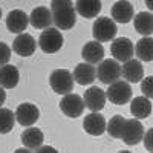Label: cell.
<instances>
[{
    "mask_svg": "<svg viewBox=\"0 0 153 153\" xmlns=\"http://www.w3.org/2000/svg\"><path fill=\"white\" fill-rule=\"evenodd\" d=\"M51 12L55 28L69 31L76 23V11L72 0H51Z\"/></svg>",
    "mask_w": 153,
    "mask_h": 153,
    "instance_id": "obj_1",
    "label": "cell"
},
{
    "mask_svg": "<svg viewBox=\"0 0 153 153\" xmlns=\"http://www.w3.org/2000/svg\"><path fill=\"white\" fill-rule=\"evenodd\" d=\"M118 32L117 28V22L113 19L109 17H98L94 22V26H92V35L97 42L100 43H106V42H112L115 35Z\"/></svg>",
    "mask_w": 153,
    "mask_h": 153,
    "instance_id": "obj_2",
    "label": "cell"
},
{
    "mask_svg": "<svg viewBox=\"0 0 153 153\" xmlns=\"http://www.w3.org/2000/svg\"><path fill=\"white\" fill-rule=\"evenodd\" d=\"M63 34L58 28H46L40 34L38 38V46L45 54H55L63 48Z\"/></svg>",
    "mask_w": 153,
    "mask_h": 153,
    "instance_id": "obj_3",
    "label": "cell"
},
{
    "mask_svg": "<svg viewBox=\"0 0 153 153\" xmlns=\"http://www.w3.org/2000/svg\"><path fill=\"white\" fill-rule=\"evenodd\" d=\"M107 100L113 104L123 106L126 103H129L132 100V86L129 84V81H121L117 80L109 84L107 91H106Z\"/></svg>",
    "mask_w": 153,
    "mask_h": 153,
    "instance_id": "obj_4",
    "label": "cell"
},
{
    "mask_svg": "<svg viewBox=\"0 0 153 153\" xmlns=\"http://www.w3.org/2000/svg\"><path fill=\"white\" fill-rule=\"evenodd\" d=\"M49 84L54 92H57L60 95H66V94L72 92L75 80H74V75L69 71L57 69V71H52V74H51Z\"/></svg>",
    "mask_w": 153,
    "mask_h": 153,
    "instance_id": "obj_5",
    "label": "cell"
},
{
    "mask_svg": "<svg viewBox=\"0 0 153 153\" xmlns=\"http://www.w3.org/2000/svg\"><path fill=\"white\" fill-rule=\"evenodd\" d=\"M121 76V66L118 60H112V58H107V60H101L98 63V68H97V78L101 81V83H106V84H110L113 81L120 80Z\"/></svg>",
    "mask_w": 153,
    "mask_h": 153,
    "instance_id": "obj_6",
    "label": "cell"
},
{
    "mask_svg": "<svg viewBox=\"0 0 153 153\" xmlns=\"http://www.w3.org/2000/svg\"><path fill=\"white\" fill-rule=\"evenodd\" d=\"M86 104H84V100L80 95H75V94H66L63 95L61 101H60V110L66 115L69 118H78L81 117V113L84 112Z\"/></svg>",
    "mask_w": 153,
    "mask_h": 153,
    "instance_id": "obj_7",
    "label": "cell"
},
{
    "mask_svg": "<svg viewBox=\"0 0 153 153\" xmlns=\"http://www.w3.org/2000/svg\"><path fill=\"white\" fill-rule=\"evenodd\" d=\"M110 52H112L115 60L124 63L127 60L133 58V55H135V45L132 43L130 38H126V37L113 38L112 46H110Z\"/></svg>",
    "mask_w": 153,
    "mask_h": 153,
    "instance_id": "obj_8",
    "label": "cell"
},
{
    "mask_svg": "<svg viewBox=\"0 0 153 153\" xmlns=\"http://www.w3.org/2000/svg\"><path fill=\"white\" fill-rule=\"evenodd\" d=\"M144 132H146L144 126H143V123L139 121L138 118H135V120H126L121 139L124 141V144H127V146H135L139 141H143Z\"/></svg>",
    "mask_w": 153,
    "mask_h": 153,
    "instance_id": "obj_9",
    "label": "cell"
},
{
    "mask_svg": "<svg viewBox=\"0 0 153 153\" xmlns=\"http://www.w3.org/2000/svg\"><path fill=\"white\" fill-rule=\"evenodd\" d=\"M84 104L89 110H92V112H100V110H103L104 106H106V100H107V95L106 92L103 91L101 87L98 86H92V87H89L87 91L84 92Z\"/></svg>",
    "mask_w": 153,
    "mask_h": 153,
    "instance_id": "obj_10",
    "label": "cell"
},
{
    "mask_svg": "<svg viewBox=\"0 0 153 153\" xmlns=\"http://www.w3.org/2000/svg\"><path fill=\"white\" fill-rule=\"evenodd\" d=\"M38 118H40V110L32 103H22L16 110V120L23 127H29L35 124Z\"/></svg>",
    "mask_w": 153,
    "mask_h": 153,
    "instance_id": "obj_11",
    "label": "cell"
},
{
    "mask_svg": "<svg viewBox=\"0 0 153 153\" xmlns=\"http://www.w3.org/2000/svg\"><path fill=\"white\" fill-rule=\"evenodd\" d=\"M37 49L35 38L29 34H19L12 42V51L20 57H31Z\"/></svg>",
    "mask_w": 153,
    "mask_h": 153,
    "instance_id": "obj_12",
    "label": "cell"
},
{
    "mask_svg": "<svg viewBox=\"0 0 153 153\" xmlns=\"http://www.w3.org/2000/svg\"><path fill=\"white\" fill-rule=\"evenodd\" d=\"M29 25V17L22 9H12L6 16V28L12 34H22Z\"/></svg>",
    "mask_w": 153,
    "mask_h": 153,
    "instance_id": "obj_13",
    "label": "cell"
},
{
    "mask_svg": "<svg viewBox=\"0 0 153 153\" xmlns=\"http://www.w3.org/2000/svg\"><path fill=\"white\" fill-rule=\"evenodd\" d=\"M106 118L103 117L101 113L98 112H92L91 115H87V117L83 120V129L86 133L92 135V136H100L106 132Z\"/></svg>",
    "mask_w": 153,
    "mask_h": 153,
    "instance_id": "obj_14",
    "label": "cell"
},
{
    "mask_svg": "<svg viewBox=\"0 0 153 153\" xmlns=\"http://www.w3.org/2000/svg\"><path fill=\"white\" fill-rule=\"evenodd\" d=\"M121 75L129 83H139L144 78V68L141 65V61L136 58H130L124 61V65L121 66Z\"/></svg>",
    "mask_w": 153,
    "mask_h": 153,
    "instance_id": "obj_15",
    "label": "cell"
},
{
    "mask_svg": "<svg viewBox=\"0 0 153 153\" xmlns=\"http://www.w3.org/2000/svg\"><path fill=\"white\" fill-rule=\"evenodd\" d=\"M112 19L117 23H129L135 17V9L133 5L127 0H118L110 9Z\"/></svg>",
    "mask_w": 153,
    "mask_h": 153,
    "instance_id": "obj_16",
    "label": "cell"
},
{
    "mask_svg": "<svg viewBox=\"0 0 153 153\" xmlns=\"http://www.w3.org/2000/svg\"><path fill=\"white\" fill-rule=\"evenodd\" d=\"M29 23L35 29H46L52 25V12L46 6H37L29 16Z\"/></svg>",
    "mask_w": 153,
    "mask_h": 153,
    "instance_id": "obj_17",
    "label": "cell"
},
{
    "mask_svg": "<svg viewBox=\"0 0 153 153\" xmlns=\"http://www.w3.org/2000/svg\"><path fill=\"white\" fill-rule=\"evenodd\" d=\"M74 75V80L81 84V86H87L95 81L97 78V68H94V65H91V63H80V65H76V68L74 69L72 72Z\"/></svg>",
    "mask_w": 153,
    "mask_h": 153,
    "instance_id": "obj_18",
    "label": "cell"
},
{
    "mask_svg": "<svg viewBox=\"0 0 153 153\" xmlns=\"http://www.w3.org/2000/svg\"><path fill=\"white\" fill-rule=\"evenodd\" d=\"M81 57H83L84 61L91 63V65H98V63L104 58V48L97 40L87 42L81 49Z\"/></svg>",
    "mask_w": 153,
    "mask_h": 153,
    "instance_id": "obj_19",
    "label": "cell"
},
{
    "mask_svg": "<svg viewBox=\"0 0 153 153\" xmlns=\"http://www.w3.org/2000/svg\"><path fill=\"white\" fill-rule=\"evenodd\" d=\"M22 144L25 147H28L29 150H37L40 146H43V141H45V135L43 132L38 129V127H26L22 133Z\"/></svg>",
    "mask_w": 153,
    "mask_h": 153,
    "instance_id": "obj_20",
    "label": "cell"
},
{
    "mask_svg": "<svg viewBox=\"0 0 153 153\" xmlns=\"http://www.w3.org/2000/svg\"><path fill=\"white\" fill-rule=\"evenodd\" d=\"M20 81V72L12 65H3L0 66V86L5 89H14Z\"/></svg>",
    "mask_w": 153,
    "mask_h": 153,
    "instance_id": "obj_21",
    "label": "cell"
},
{
    "mask_svg": "<svg viewBox=\"0 0 153 153\" xmlns=\"http://www.w3.org/2000/svg\"><path fill=\"white\" fill-rule=\"evenodd\" d=\"M75 11L84 19H94L101 11V0H76Z\"/></svg>",
    "mask_w": 153,
    "mask_h": 153,
    "instance_id": "obj_22",
    "label": "cell"
},
{
    "mask_svg": "<svg viewBox=\"0 0 153 153\" xmlns=\"http://www.w3.org/2000/svg\"><path fill=\"white\" fill-rule=\"evenodd\" d=\"M130 113L138 120H144L152 113V103L147 97H136L130 101Z\"/></svg>",
    "mask_w": 153,
    "mask_h": 153,
    "instance_id": "obj_23",
    "label": "cell"
},
{
    "mask_svg": "<svg viewBox=\"0 0 153 153\" xmlns=\"http://www.w3.org/2000/svg\"><path fill=\"white\" fill-rule=\"evenodd\" d=\"M133 26L138 34L141 35H150L153 34V14L147 11L138 12L133 17Z\"/></svg>",
    "mask_w": 153,
    "mask_h": 153,
    "instance_id": "obj_24",
    "label": "cell"
},
{
    "mask_svg": "<svg viewBox=\"0 0 153 153\" xmlns=\"http://www.w3.org/2000/svg\"><path fill=\"white\" fill-rule=\"evenodd\" d=\"M135 54L143 61H153V38L150 35H144L135 45Z\"/></svg>",
    "mask_w": 153,
    "mask_h": 153,
    "instance_id": "obj_25",
    "label": "cell"
},
{
    "mask_svg": "<svg viewBox=\"0 0 153 153\" xmlns=\"http://www.w3.org/2000/svg\"><path fill=\"white\" fill-rule=\"evenodd\" d=\"M124 124H126V118L121 115H113L110 118V121L106 126V132L109 133L110 138L115 139H121L123 136V130H124Z\"/></svg>",
    "mask_w": 153,
    "mask_h": 153,
    "instance_id": "obj_26",
    "label": "cell"
},
{
    "mask_svg": "<svg viewBox=\"0 0 153 153\" xmlns=\"http://www.w3.org/2000/svg\"><path fill=\"white\" fill-rule=\"evenodd\" d=\"M14 123H16V113L9 109L0 107V133L2 135L9 133L14 127Z\"/></svg>",
    "mask_w": 153,
    "mask_h": 153,
    "instance_id": "obj_27",
    "label": "cell"
},
{
    "mask_svg": "<svg viewBox=\"0 0 153 153\" xmlns=\"http://www.w3.org/2000/svg\"><path fill=\"white\" fill-rule=\"evenodd\" d=\"M141 92L144 97L147 98H153V75L146 76V78L141 80Z\"/></svg>",
    "mask_w": 153,
    "mask_h": 153,
    "instance_id": "obj_28",
    "label": "cell"
},
{
    "mask_svg": "<svg viewBox=\"0 0 153 153\" xmlns=\"http://www.w3.org/2000/svg\"><path fill=\"white\" fill-rule=\"evenodd\" d=\"M9 60H11V48L6 43L0 42V66L8 65Z\"/></svg>",
    "mask_w": 153,
    "mask_h": 153,
    "instance_id": "obj_29",
    "label": "cell"
},
{
    "mask_svg": "<svg viewBox=\"0 0 153 153\" xmlns=\"http://www.w3.org/2000/svg\"><path fill=\"white\" fill-rule=\"evenodd\" d=\"M143 143H144V147H146V150L153 153V127H150V129H149L147 132H144V136H143Z\"/></svg>",
    "mask_w": 153,
    "mask_h": 153,
    "instance_id": "obj_30",
    "label": "cell"
},
{
    "mask_svg": "<svg viewBox=\"0 0 153 153\" xmlns=\"http://www.w3.org/2000/svg\"><path fill=\"white\" fill-rule=\"evenodd\" d=\"M5 101H6V92H5V87L3 86H0V107H2L5 104Z\"/></svg>",
    "mask_w": 153,
    "mask_h": 153,
    "instance_id": "obj_31",
    "label": "cell"
},
{
    "mask_svg": "<svg viewBox=\"0 0 153 153\" xmlns=\"http://www.w3.org/2000/svg\"><path fill=\"white\" fill-rule=\"evenodd\" d=\"M35 152H55V149H52V147H43V146H40Z\"/></svg>",
    "mask_w": 153,
    "mask_h": 153,
    "instance_id": "obj_32",
    "label": "cell"
},
{
    "mask_svg": "<svg viewBox=\"0 0 153 153\" xmlns=\"http://www.w3.org/2000/svg\"><path fill=\"white\" fill-rule=\"evenodd\" d=\"M144 2H146V6L153 12V0H144Z\"/></svg>",
    "mask_w": 153,
    "mask_h": 153,
    "instance_id": "obj_33",
    "label": "cell"
},
{
    "mask_svg": "<svg viewBox=\"0 0 153 153\" xmlns=\"http://www.w3.org/2000/svg\"><path fill=\"white\" fill-rule=\"evenodd\" d=\"M0 19H2V9H0Z\"/></svg>",
    "mask_w": 153,
    "mask_h": 153,
    "instance_id": "obj_34",
    "label": "cell"
}]
</instances>
